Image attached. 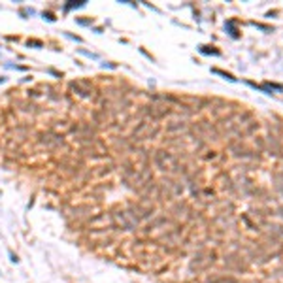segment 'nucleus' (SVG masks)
I'll use <instances>...</instances> for the list:
<instances>
[{"label": "nucleus", "instance_id": "f257e3e1", "mask_svg": "<svg viewBox=\"0 0 283 283\" xmlns=\"http://www.w3.org/2000/svg\"><path fill=\"white\" fill-rule=\"evenodd\" d=\"M113 219H115L117 225H121V228H126V230L134 228V225H136V219L132 217L129 212H117V213H113Z\"/></svg>", "mask_w": 283, "mask_h": 283}, {"label": "nucleus", "instance_id": "f03ea898", "mask_svg": "<svg viewBox=\"0 0 283 283\" xmlns=\"http://www.w3.org/2000/svg\"><path fill=\"white\" fill-rule=\"evenodd\" d=\"M42 143L47 146V147L59 146V143H62V136H59V134H44L42 136Z\"/></svg>", "mask_w": 283, "mask_h": 283}]
</instances>
